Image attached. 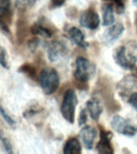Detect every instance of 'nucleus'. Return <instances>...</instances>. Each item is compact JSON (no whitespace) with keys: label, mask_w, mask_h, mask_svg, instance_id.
I'll use <instances>...</instances> for the list:
<instances>
[{"label":"nucleus","mask_w":137,"mask_h":154,"mask_svg":"<svg viewBox=\"0 0 137 154\" xmlns=\"http://www.w3.org/2000/svg\"><path fill=\"white\" fill-rule=\"evenodd\" d=\"M115 62L119 66L125 69H133L137 62L136 56L133 53L127 51L125 46L118 47L113 53Z\"/></svg>","instance_id":"7ed1b4c3"},{"label":"nucleus","mask_w":137,"mask_h":154,"mask_svg":"<svg viewBox=\"0 0 137 154\" xmlns=\"http://www.w3.org/2000/svg\"><path fill=\"white\" fill-rule=\"evenodd\" d=\"M11 0H0V19L1 21L7 24L11 23Z\"/></svg>","instance_id":"2eb2a0df"},{"label":"nucleus","mask_w":137,"mask_h":154,"mask_svg":"<svg viewBox=\"0 0 137 154\" xmlns=\"http://www.w3.org/2000/svg\"><path fill=\"white\" fill-rule=\"evenodd\" d=\"M0 63L2 67H4L5 69H9V63L7 60V51L3 48H1V53H0Z\"/></svg>","instance_id":"aec40b11"},{"label":"nucleus","mask_w":137,"mask_h":154,"mask_svg":"<svg viewBox=\"0 0 137 154\" xmlns=\"http://www.w3.org/2000/svg\"><path fill=\"white\" fill-rule=\"evenodd\" d=\"M87 121V110L85 108L82 109L79 112V118H78V122H79V126H82L86 124Z\"/></svg>","instance_id":"b1692460"},{"label":"nucleus","mask_w":137,"mask_h":154,"mask_svg":"<svg viewBox=\"0 0 137 154\" xmlns=\"http://www.w3.org/2000/svg\"><path fill=\"white\" fill-rule=\"evenodd\" d=\"M68 35H69L70 38L78 47L83 48V49H86L87 48H88V43L85 39V36L80 29L76 26H72L68 30Z\"/></svg>","instance_id":"f8f14e48"},{"label":"nucleus","mask_w":137,"mask_h":154,"mask_svg":"<svg viewBox=\"0 0 137 154\" xmlns=\"http://www.w3.org/2000/svg\"><path fill=\"white\" fill-rule=\"evenodd\" d=\"M103 1L107 3L113 5L114 8H115V11L117 12L118 14H122L123 12L124 11V0H103Z\"/></svg>","instance_id":"6ab92c4d"},{"label":"nucleus","mask_w":137,"mask_h":154,"mask_svg":"<svg viewBox=\"0 0 137 154\" xmlns=\"http://www.w3.org/2000/svg\"><path fill=\"white\" fill-rule=\"evenodd\" d=\"M31 32L35 35H39L44 38H50L53 35L52 30L50 27L44 26V24L41 22H36L31 27Z\"/></svg>","instance_id":"4468645a"},{"label":"nucleus","mask_w":137,"mask_h":154,"mask_svg":"<svg viewBox=\"0 0 137 154\" xmlns=\"http://www.w3.org/2000/svg\"><path fill=\"white\" fill-rule=\"evenodd\" d=\"M78 104V98L73 89H67L62 96L60 112L62 117L70 124H74L75 119V108Z\"/></svg>","instance_id":"f03ea898"},{"label":"nucleus","mask_w":137,"mask_h":154,"mask_svg":"<svg viewBox=\"0 0 137 154\" xmlns=\"http://www.w3.org/2000/svg\"><path fill=\"white\" fill-rule=\"evenodd\" d=\"M91 76V63L89 60L83 56H79L75 60V68L74 77L77 81L85 84L90 79Z\"/></svg>","instance_id":"39448f33"},{"label":"nucleus","mask_w":137,"mask_h":154,"mask_svg":"<svg viewBox=\"0 0 137 154\" xmlns=\"http://www.w3.org/2000/svg\"><path fill=\"white\" fill-rule=\"evenodd\" d=\"M86 107L91 119L95 121H98L103 111L99 100L96 97H92L87 101Z\"/></svg>","instance_id":"9b49d317"},{"label":"nucleus","mask_w":137,"mask_h":154,"mask_svg":"<svg viewBox=\"0 0 137 154\" xmlns=\"http://www.w3.org/2000/svg\"><path fill=\"white\" fill-rule=\"evenodd\" d=\"M100 139L96 144V150L99 153L112 154L114 152L111 140L112 138V133L109 131H106L103 128H100L99 132Z\"/></svg>","instance_id":"6e6552de"},{"label":"nucleus","mask_w":137,"mask_h":154,"mask_svg":"<svg viewBox=\"0 0 137 154\" xmlns=\"http://www.w3.org/2000/svg\"><path fill=\"white\" fill-rule=\"evenodd\" d=\"M124 31V26L121 23L112 24L105 31L103 35V42L107 44L114 43L117 40Z\"/></svg>","instance_id":"9d476101"},{"label":"nucleus","mask_w":137,"mask_h":154,"mask_svg":"<svg viewBox=\"0 0 137 154\" xmlns=\"http://www.w3.org/2000/svg\"><path fill=\"white\" fill-rule=\"evenodd\" d=\"M46 49L47 52L48 59L50 62L57 61L61 56L65 55V53L67 52L65 44L59 40H54L47 43Z\"/></svg>","instance_id":"0eeeda50"},{"label":"nucleus","mask_w":137,"mask_h":154,"mask_svg":"<svg viewBox=\"0 0 137 154\" xmlns=\"http://www.w3.org/2000/svg\"><path fill=\"white\" fill-rule=\"evenodd\" d=\"M128 103L137 112V92H134L129 96Z\"/></svg>","instance_id":"393cba45"},{"label":"nucleus","mask_w":137,"mask_h":154,"mask_svg":"<svg viewBox=\"0 0 137 154\" xmlns=\"http://www.w3.org/2000/svg\"><path fill=\"white\" fill-rule=\"evenodd\" d=\"M38 82L43 92L51 95L59 87V75L55 68L45 67L39 73Z\"/></svg>","instance_id":"f257e3e1"},{"label":"nucleus","mask_w":137,"mask_h":154,"mask_svg":"<svg viewBox=\"0 0 137 154\" xmlns=\"http://www.w3.org/2000/svg\"><path fill=\"white\" fill-rule=\"evenodd\" d=\"M62 152L65 154H78L82 152L80 142L76 137H71L65 142L62 149Z\"/></svg>","instance_id":"ddd939ff"},{"label":"nucleus","mask_w":137,"mask_h":154,"mask_svg":"<svg viewBox=\"0 0 137 154\" xmlns=\"http://www.w3.org/2000/svg\"><path fill=\"white\" fill-rule=\"evenodd\" d=\"M1 143H2V146L4 149V151L7 152V153L12 154L13 153V149H12V146L10 141L8 140L4 137L2 135H1Z\"/></svg>","instance_id":"4be33fe9"},{"label":"nucleus","mask_w":137,"mask_h":154,"mask_svg":"<svg viewBox=\"0 0 137 154\" xmlns=\"http://www.w3.org/2000/svg\"><path fill=\"white\" fill-rule=\"evenodd\" d=\"M65 2H66V0H50V7L51 9H55V8L62 7L65 3Z\"/></svg>","instance_id":"a878e982"},{"label":"nucleus","mask_w":137,"mask_h":154,"mask_svg":"<svg viewBox=\"0 0 137 154\" xmlns=\"http://www.w3.org/2000/svg\"><path fill=\"white\" fill-rule=\"evenodd\" d=\"M134 1H135V2H136V3H137V0H134Z\"/></svg>","instance_id":"bb28decb"},{"label":"nucleus","mask_w":137,"mask_h":154,"mask_svg":"<svg viewBox=\"0 0 137 154\" xmlns=\"http://www.w3.org/2000/svg\"><path fill=\"white\" fill-rule=\"evenodd\" d=\"M79 23L82 26L89 30H96L99 26L100 19L98 13L93 8H88L82 12L79 17Z\"/></svg>","instance_id":"423d86ee"},{"label":"nucleus","mask_w":137,"mask_h":154,"mask_svg":"<svg viewBox=\"0 0 137 154\" xmlns=\"http://www.w3.org/2000/svg\"><path fill=\"white\" fill-rule=\"evenodd\" d=\"M19 72L23 73L31 79H35L36 77V68L31 63H24L19 68Z\"/></svg>","instance_id":"f3484780"},{"label":"nucleus","mask_w":137,"mask_h":154,"mask_svg":"<svg viewBox=\"0 0 137 154\" xmlns=\"http://www.w3.org/2000/svg\"><path fill=\"white\" fill-rule=\"evenodd\" d=\"M1 115H2V118L4 119V120L6 122L10 125V126H11V127H14V125H15V121L13 118L11 116L7 113V112L4 109L3 107H1Z\"/></svg>","instance_id":"412c9836"},{"label":"nucleus","mask_w":137,"mask_h":154,"mask_svg":"<svg viewBox=\"0 0 137 154\" xmlns=\"http://www.w3.org/2000/svg\"><path fill=\"white\" fill-rule=\"evenodd\" d=\"M38 44H39V39L38 38H31L27 42V47L30 49L31 52H35V50L38 48Z\"/></svg>","instance_id":"5701e85b"},{"label":"nucleus","mask_w":137,"mask_h":154,"mask_svg":"<svg viewBox=\"0 0 137 154\" xmlns=\"http://www.w3.org/2000/svg\"><path fill=\"white\" fill-rule=\"evenodd\" d=\"M115 23L114 7L110 3H106L103 7V26H109Z\"/></svg>","instance_id":"dca6fc26"},{"label":"nucleus","mask_w":137,"mask_h":154,"mask_svg":"<svg viewBox=\"0 0 137 154\" xmlns=\"http://www.w3.org/2000/svg\"><path fill=\"white\" fill-rule=\"evenodd\" d=\"M37 0H15V7L20 11H26L35 4Z\"/></svg>","instance_id":"a211bd4d"},{"label":"nucleus","mask_w":137,"mask_h":154,"mask_svg":"<svg viewBox=\"0 0 137 154\" xmlns=\"http://www.w3.org/2000/svg\"><path fill=\"white\" fill-rule=\"evenodd\" d=\"M111 127L115 132L126 137H134L137 132V128L131 125L128 120L121 116L115 115L111 121Z\"/></svg>","instance_id":"20e7f679"},{"label":"nucleus","mask_w":137,"mask_h":154,"mask_svg":"<svg viewBox=\"0 0 137 154\" xmlns=\"http://www.w3.org/2000/svg\"><path fill=\"white\" fill-rule=\"evenodd\" d=\"M79 137L81 138L84 147L87 150H91L94 148V144L97 137V130L92 126L86 125L80 130Z\"/></svg>","instance_id":"1a4fd4ad"}]
</instances>
